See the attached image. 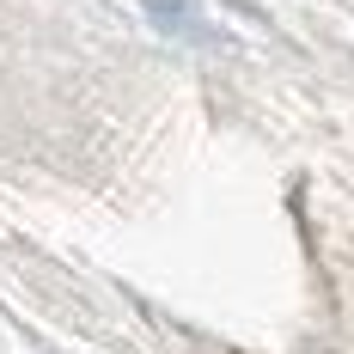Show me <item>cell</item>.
<instances>
[{
    "mask_svg": "<svg viewBox=\"0 0 354 354\" xmlns=\"http://www.w3.org/2000/svg\"><path fill=\"white\" fill-rule=\"evenodd\" d=\"M147 6V19L159 25V31H171V37H208L202 31V19H196V0H141Z\"/></svg>",
    "mask_w": 354,
    "mask_h": 354,
    "instance_id": "obj_1",
    "label": "cell"
}]
</instances>
